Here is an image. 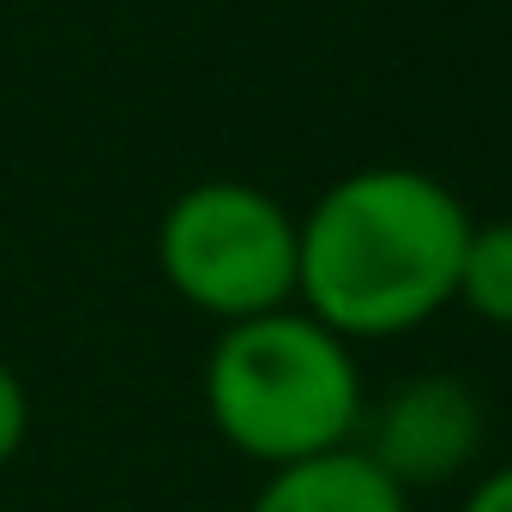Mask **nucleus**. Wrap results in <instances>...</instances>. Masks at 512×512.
<instances>
[{
	"label": "nucleus",
	"instance_id": "nucleus-1",
	"mask_svg": "<svg viewBox=\"0 0 512 512\" xmlns=\"http://www.w3.org/2000/svg\"><path fill=\"white\" fill-rule=\"evenodd\" d=\"M476 217L428 169L368 163L296 217V308L350 344L422 332L458 296Z\"/></svg>",
	"mask_w": 512,
	"mask_h": 512
},
{
	"label": "nucleus",
	"instance_id": "nucleus-2",
	"mask_svg": "<svg viewBox=\"0 0 512 512\" xmlns=\"http://www.w3.org/2000/svg\"><path fill=\"white\" fill-rule=\"evenodd\" d=\"M199 398L217 440L266 470L350 446L368 416L356 344L320 326L308 308L217 326Z\"/></svg>",
	"mask_w": 512,
	"mask_h": 512
},
{
	"label": "nucleus",
	"instance_id": "nucleus-3",
	"mask_svg": "<svg viewBox=\"0 0 512 512\" xmlns=\"http://www.w3.org/2000/svg\"><path fill=\"white\" fill-rule=\"evenodd\" d=\"M157 272L217 326L296 308V211L260 181L205 175L157 217Z\"/></svg>",
	"mask_w": 512,
	"mask_h": 512
},
{
	"label": "nucleus",
	"instance_id": "nucleus-4",
	"mask_svg": "<svg viewBox=\"0 0 512 512\" xmlns=\"http://www.w3.org/2000/svg\"><path fill=\"white\" fill-rule=\"evenodd\" d=\"M356 446L404 488H446L458 482L488 446V410L470 380L458 374H410L380 404H368Z\"/></svg>",
	"mask_w": 512,
	"mask_h": 512
},
{
	"label": "nucleus",
	"instance_id": "nucleus-5",
	"mask_svg": "<svg viewBox=\"0 0 512 512\" xmlns=\"http://www.w3.org/2000/svg\"><path fill=\"white\" fill-rule=\"evenodd\" d=\"M247 512H410V494L350 440L338 452L266 470Z\"/></svg>",
	"mask_w": 512,
	"mask_h": 512
},
{
	"label": "nucleus",
	"instance_id": "nucleus-6",
	"mask_svg": "<svg viewBox=\"0 0 512 512\" xmlns=\"http://www.w3.org/2000/svg\"><path fill=\"white\" fill-rule=\"evenodd\" d=\"M452 302H464L482 326L512 332V217H494V223L470 229Z\"/></svg>",
	"mask_w": 512,
	"mask_h": 512
},
{
	"label": "nucleus",
	"instance_id": "nucleus-7",
	"mask_svg": "<svg viewBox=\"0 0 512 512\" xmlns=\"http://www.w3.org/2000/svg\"><path fill=\"white\" fill-rule=\"evenodd\" d=\"M25 440H31V392H25L19 368L0 356V470L19 458Z\"/></svg>",
	"mask_w": 512,
	"mask_h": 512
},
{
	"label": "nucleus",
	"instance_id": "nucleus-8",
	"mask_svg": "<svg viewBox=\"0 0 512 512\" xmlns=\"http://www.w3.org/2000/svg\"><path fill=\"white\" fill-rule=\"evenodd\" d=\"M458 512H512V464H494L470 482V494L458 500Z\"/></svg>",
	"mask_w": 512,
	"mask_h": 512
}]
</instances>
